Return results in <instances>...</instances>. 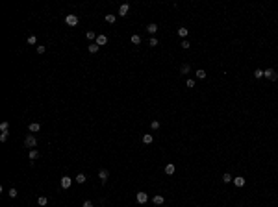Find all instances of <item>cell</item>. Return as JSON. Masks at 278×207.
<instances>
[{
  "mask_svg": "<svg viewBox=\"0 0 278 207\" xmlns=\"http://www.w3.org/2000/svg\"><path fill=\"white\" fill-rule=\"evenodd\" d=\"M84 207H93V204H91L89 200H85V201H84Z\"/></svg>",
  "mask_w": 278,
  "mask_h": 207,
  "instance_id": "cell-36",
  "label": "cell"
},
{
  "mask_svg": "<svg viewBox=\"0 0 278 207\" xmlns=\"http://www.w3.org/2000/svg\"><path fill=\"white\" fill-rule=\"evenodd\" d=\"M254 78H256V80L263 78V70H261V69H256V70H254Z\"/></svg>",
  "mask_w": 278,
  "mask_h": 207,
  "instance_id": "cell-26",
  "label": "cell"
},
{
  "mask_svg": "<svg viewBox=\"0 0 278 207\" xmlns=\"http://www.w3.org/2000/svg\"><path fill=\"white\" fill-rule=\"evenodd\" d=\"M150 128H152V129H160V122H158V120H152V124H150Z\"/></svg>",
  "mask_w": 278,
  "mask_h": 207,
  "instance_id": "cell-33",
  "label": "cell"
},
{
  "mask_svg": "<svg viewBox=\"0 0 278 207\" xmlns=\"http://www.w3.org/2000/svg\"><path fill=\"white\" fill-rule=\"evenodd\" d=\"M98 44V46H104V44H108V37H106L104 33H100V35H97V41H95Z\"/></svg>",
  "mask_w": 278,
  "mask_h": 207,
  "instance_id": "cell-5",
  "label": "cell"
},
{
  "mask_svg": "<svg viewBox=\"0 0 278 207\" xmlns=\"http://www.w3.org/2000/svg\"><path fill=\"white\" fill-rule=\"evenodd\" d=\"M263 78H267L269 82H278V72H276L275 69H271V67H269V69H265V70H263Z\"/></svg>",
  "mask_w": 278,
  "mask_h": 207,
  "instance_id": "cell-1",
  "label": "cell"
},
{
  "mask_svg": "<svg viewBox=\"0 0 278 207\" xmlns=\"http://www.w3.org/2000/svg\"><path fill=\"white\" fill-rule=\"evenodd\" d=\"M234 185L239 187V189H241V187H245V178H243V176H237V178H234Z\"/></svg>",
  "mask_w": 278,
  "mask_h": 207,
  "instance_id": "cell-9",
  "label": "cell"
},
{
  "mask_svg": "<svg viewBox=\"0 0 278 207\" xmlns=\"http://www.w3.org/2000/svg\"><path fill=\"white\" fill-rule=\"evenodd\" d=\"M180 46L184 48V50H189V46H191V44H189V41H187V39H184V41L180 43Z\"/></svg>",
  "mask_w": 278,
  "mask_h": 207,
  "instance_id": "cell-27",
  "label": "cell"
},
{
  "mask_svg": "<svg viewBox=\"0 0 278 207\" xmlns=\"http://www.w3.org/2000/svg\"><path fill=\"white\" fill-rule=\"evenodd\" d=\"M98 48H100V46H98V44H97V43H93V44H89V52H91V54H97V52H98Z\"/></svg>",
  "mask_w": 278,
  "mask_h": 207,
  "instance_id": "cell-21",
  "label": "cell"
},
{
  "mask_svg": "<svg viewBox=\"0 0 278 207\" xmlns=\"http://www.w3.org/2000/svg\"><path fill=\"white\" fill-rule=\"evenodd\" d=\"M106 22L115 24V15H106Z\"/></svg>",
  "mask_w": 278,
  "mask_h": 207,
  "instance_id": "cell-29",
  "label": "cell"
},
{
  "mask_svg": "<svg viewBox=\"0 0 278 207\" xmlns=\"http://www.w3.org/2000/svg\"><path fill=\"white\" fill-rule=\"evenodd\" d=\"M0 131H2V133H9V124L8 122H2V124H0Z\"/></svg>",
  "mask_w": 278,
  "mask_h": 207,
  "instance_id": "cell-20",
  "label": "cell"
},
{
  "mask_svg": "<svg viewBox=\"0 0 278 207\" xmlns=\"http://www.w3.org/2000/svg\"><path fill=\"white\" fill-rule=\"evenodd\" d=\"M8 137H9V133H2V135H0V141H2V143H6Z\"/></svg>",
  "mask_w": 278,
  "mask_h": 207,
  "instance_id": "cell-34",
  "label": "cell"
},
{
  "mask_svg": "<svg viewBox=\"0 0 278 207\" xmlns=\"http://www.w3.org/2000/svg\"><path fill=\"white\" fill-rule=\"evenodd\" d=\"M85 37H87L89 41H97V35H95V32H91V30H89L87 33H85Z\"/></svg>",
  "mask_w": 278,
  "mask_h": 207,
  "instance_id": "cell-25",
  "label": "cell"
},
{
  "mask_svg": "<svg viewBox=\"0 0 278 207\" xmlns=\"http://www.w3.org/2000/svg\"><path fill=\"white\" fill-rule=\"evenodd\" d=\"M43 52H45V46H43V44H39V46H37V54H43Z\"/></svg>",
  "mask_w": 278,
  "mask_h": 207,
  "instance_id": "cell-35",
  "label": "cell"
},
{
  "mask_svg": "<svg viewBox=\"0 0 278 207\" xmlns=\"http://www.w3.org/2000/svg\"><path fill=\"white\" fill-rule=\"evenodd\" d=\"M8 194H9V198H15V196H17L19 192H17V189H9V192H8Z\"/></svg>",
  "mask_w": 278,
  "mask_h": 207,
  "instance_id": "cell-31",
  "label": "cell"
},
{
  "mask_svg": "<svg viewBox=\"0 0 278 207\" xmlns=\"http://www.w3.org/2000/svg\"><path fill=\"white\" fill-rule=\"evenodd\" d=\"M143 143H145V144H152V143H154V137H152L150 133H145V135H143Z\"/></svg>",
  "mask_w": 278,
  "mask_h": 207,
  "instance_id": "cell-14",
  "label": "cell"
},
{
  "mask_svg": "<svg viewBox=\"0 0 278 207\" xmlns=\"http://www.w3.org/2000/svg\"><path fill=\"white\" fill-rule=\"evenodd\" d=\"M174 170H176V166H174L173 163H167V165H165V174H167V176H173Z\"/></svg>",
  "mask_w": 278,
  "mask_h": 207,
  "instance_id": "cell-8",
  "label": "cell"
},
{
  "mask_svg": "<svg viewBox=\"0 0 278 207\" xmlns=\"http://www.w3.org/2000/svg\"><path fill=\"white\" fill-rule=\"evenodd\" d=\"M178 35H180V37H187V35H189V30L185 28V26H180V28H178Z\"/></svg>",
  "mask_w": 278,
  "mask_h": 207,
  "instance_id": "cell-15",
  "label": "cell"
},
{
  "mask_svg": "<svg viewBox=\"0 0 278 207\" xmlns=\"http://www.w3.org/2000/svg\"><path fill=\"white\" fill-rule=\"evenodd\" d=\"M152 204H154V205H163V204H165V198H163L161 194H156L154 198H152Z\"/></svg>",
  "mask_w": 278,
  "mask_h": 207,
  "instance_id": "cell-7",
  "label": "cell"
},
{
  "mask_svg": "<svg viewBox=\"0 0 278 207\" xmlns=\"http://www.w3.org/2000/svg\"><path fill=\"white\" fill-rule=\"evenodd\" d=\"M24 146H28V148H35V146H37V139H35L33 135H28V137L24 139Z\"/></svg>",
  "mask_w": 278,
  "mask_h": 207,
  "instance_id": "cell-2",
  "label": "cell"
},
{
  "mask_svg": "<svg viewBox=\"0 0 278 207\" xmlns=\"http://www.w3.org/2000/svg\"><path fill=\"white\" fill-rule=\"evenodd\" d=\"M70 183H72V179H70L69 176H63V178H61V187H63V189H69Z\"/></svg>",
  "mask_w": 278,
  "mask_h": 207,
  "instance_id": "cell-10",
  "label": "cell"
},
{
  "mask_svg": "<svg viewBox=\"0 0 278 207\" xmlns=\"http://www.w3.org/2000/svg\"><path fill=\"white\" fill-rule=\"evenodd\" d=\"M132 44H141V37H139V35H132Z\"/></svg>",
  "mask_w": 278,
  "mask_h": 207,
  "instance_id": "cell-28",
  "label": "cell"
},
{
  "mask_svg": "<svg viewBox=\"0 0 278 207\" xmlns=\"http://www.w3.org/2000/svg\"><path fill=\"white\" fill-rule=\"evenodd\" d=\"M37 204L41 205V207L47 205V204H48V198H47V196H39V198H37Z\"/></svg>",
  "mask_w": 278,
  "mask_h": 207,
  "instance_id": "cell-19",
  "label": "cell"
},
{
  "mask_svg": "<svg viewBox=\"0 0 278 207\" xmlns=\"http://www.w3.org/2000/svg\"><path fill=\"white\" fill-rule=\"evenodd\" d=\"M195 76H196V80H204L206 76H208V74H206V70H204V69H199V70L195 72Z\"/></svg>",
  "mask_w": 278,
  "mask_h": 207,
  "instance_id": "cell-13",
  "label": "cell"
},
{
  "mask_svg": "<svg viewBox=\"0 0 278 207\" xmlns=\"http://www.w3.org/2000/svg\"><path fill=\"white\" fill-rule=\"evenodd\" d=\"M135 200H137V204L145 205L146 201H148V196H146V192H137V194H135Z\"/></svg>",
  "mask_w": 278,
  "mask_h": 207,
  "instance_id": "cell-4",
  "label": "cell"
},
{
  "mask_svg": "<svg viewBox=\"0 0 278 207\" xmlns=\"http://www.w3.org/2000/svg\"><path fill=\"white\" fill-rule=\"evenodd\" d=\"M146 32H148L150 35H154L156 32H158V24H156V22H150L148 26H146Z\"/></svg>",
  "mask_w": 278,
  "mask_h": 207,
  "instance_id": "cell-11",
  "label": "cell"
},
{
  "mask_svg": "<svg viewBox=\"0 0 278 207\" xmlns=\"http://www.w3.org/2000/svg\"><path fill=\"white\" fill-rule=\"evenodd\" d=\"M108 176H109V172H108V170H104V168L98 172V178H100V181H102V183H106V181H108Z\"/></svg>",
  "mask_w": 278,
  "mask_h": 207,
  "instance_id": "cell-12",
  "label": "cell"
},
{
  "mask_svg": "<svg viewBox=\"0 0 278 207\" xmlns=\"http://www.w3.org/2000/svg\"><path fill=\"white\" fill-rule=\"evenodd\" d=\"M185 87H187V89H193V87H195V80H193V78H187V80H185Z\"/></svg>",
  "mask_w": 278,
  "mask_h": 207,
  "instance_id": "cell-22",
  "label": "cell"
},
{
  "mask_svg": "<svg viewBox=\"0 0 278 207\" xmlns=\"http://www.w3.org/2000/svg\"><path fill=\"white\" fill-rule=\"evenodd\" d=\"M30 159H32V161L39 159V152H37V150H30Z\"/></svg>",
  "mask_w": 278,
  "mask_h": 207,
  "instance_id": "cell-24",
  "label": "cell"
},
{
  "mask_svg": "<svg viewBox=\"0 0 278 207\" xmlns=\"http://www.w3.org/2000/svg\"><path fill=\"white\" fill-rule=\"evenodd\" d=\"M222 181H224V183H230V181H234V176L228 174V172H224V174H222Z\"/></svg>",
  "mask_w": 278,
  "mask_h": 207,
  "instance_id": "cell-17",
  "label": "cell"
},
{
  "mask_svg": "<svg viewBox=\"0 0 278 207\" xmlns=\"http://www.w3.org/2000/svg\"><path fill=\"white\" fill-rule=\"evenodd\" d=\"M37 43V39H35V35H30L28 37V44H35Z\"/></svg>",
  "mask_w": 278,
  "mask_h": 207,
  "instance_id": "cell-32",
  "label": "cell"
},
{
  "mask_svg": "<svg viewBox=\"0 0 278 207\" xmlns=\"http://www.w3.org/2000/svg\"><path fill=\"white\" fill-rule=\"evenodd\" d=\"M189 70H191V65H187V63H184V65L180 67V72H182V74H187Z\"/></svg>",
  "mask_w": 278,
  "mask_h": 207,
  "instance_id": "cell-18",
  "label": "cell"
},
{
  "mask_svg": "<svg viewBox=\"0 0 278 207\" xmlns=\"http://www.w3.org/2000/svg\"><path fill=\"white\" fill-rule=\"evenodd\" d=\"M65 22H67L69 26H76L80 22V19H78V15H67V17H65Z\"/></svg>",
  "mask_w": 278,
  "mask_h": 207,
  "instance_id": "cell-3",
  "label": "cell"
},
{
  "mask_svg": "<svg viewBox=\"0 0 278 207\" xmlns=\"http://www.w3.org/2000/svg\"><path fill=\"white\" fill-rule=\"evenodd\" d=\"M158 44H160V41H158L156 37H150V39H148V46L154 48V46H158Z\"/></svg>",
  "mask_w": 278,
  "mask_h": 207,
  "instance_id": "cell-23",
  "label": "cell"
},
{
  "mask_svg": "<svg viewBox=\"0 0 278 207\" xmlns=\"http://www.w3.org/2000/svg\"><path fill=\"white\" fill-rule=\"evenodd\" d=\"M41 129V124H37V122H33V124H30V131L32 133H37V131Z\"/></svg>",
  "mask_w": 278,
  "mask_h": 207,
  "instance_id": "cell-16",
  "label": "cell"
},
{
  "mask_svg": "<svg viewBox=\"0 0 278 207\" xmlns=\"http://www.w3.org/2000/svg\"><path fill=\"white\" fill-rule=\"evenodd\" d=\"M76 181H78V183H84V181H85V174H78L76 176Z\"/></svg>",
  "mask_w": 278,
  "mask_h": 207,
  "instance_id": "cell-30",
  "label": "cell"
},
{
  "mask_svg": "<svg viewBox=\"0 0 278 207\" xmlns=\"http://www.w3.org/2000/svg\"><path fill=\"white\" fill-rule=\"evenodd\" d=\"M128 11H130V4H123V6L119 8V15H121V17H126Z\"/></svg>",
  "mask_w": 278,
  "mask_h": 207,
  "instance_id": "cell-6",
  "label": "cell"
}]
</instances>
